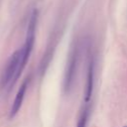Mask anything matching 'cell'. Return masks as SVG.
<instances>
[{
  "mask_svg": "<svg viewBox=\"0 0 127 127\" xmlns=\"http://www.w3.org/2000/svg\"><path fill=\"white\" fill-rule=\"evenodd\" d=\"M26 64L27 63L24 59L22 48L15 51L9 58L8 62L6 63V65L2 72L1 79H0L1 87L6 89L14 85L18 80L19 76L21 75Z\"/></svg>",
  "mask_w": 127,
  "mask_h": 127,
  "instance_id": "obj_1",
  "label": "cell"
},
{
  "mask_svg": "<svg viewBox=\"0 0 127 127\" xmlns=\"http://www.w3.org/2000/svg\"><path fill=\"white\" fill-rule=\"evenodd\" d=\"M77 58H78L77 48H74L71 51L70 55H69V58L67 60L65 72H64V89L65 90H68L72 85V82H73V79H74V75H75V72H76Z\"/></svg>",
  "mask_w": 127,
  "mask_h": 127,
  "instance_id": "obj_2",
  "label": "cell"
},
{
  "mask_svg": "<svg viewBox=\"0 0 127 127\" xmlns=\"http://www.w3.org/2000/svg\"><path fill=\"white\" fill-rule=\"evenodd\" d=\"M28 84H29V78H26L24 80V82L22 83V85L20 86V88L18 89L17 94L15 96V99L13 101V104L11 106L10 118H14L17 115V113L19 112V110H20V108L22 106V103H23V100H24V97H25L27 88H28Z\"/></svg>",
  "mask_w": 127,
  "mask_h": 127,
  "instance_id": "obj_3",
  "label": "cell"
},
{
  "mask_svg": "<svg viewBox=\"0 0 127 127\" xmlns=\"http://www.w3.org/2000/svg\"><path fill=\"white\" fill-rule=\"evenodd\" d=\"M93 83H94V62H93V59L90 58L88 62L87 73H86V83H85V92H84L85 102H88L91 98Z\"/></svg>",
  "mask_w": 127,
  "mask_h": 127,
  "instance_id": "obj_4",
  "label": "cell"
},
{
  "mask_svg": "<svg viewBox=\"0 0 127 127\" xmlns=\"http://www.w3.org/2000/svg\"><path fill=\"white\" fill-rule=\"evenodd\" d=\"M87 118H88V109L85 108V109L81 112V114H80V116H79V118H78V120H77L76 127H86Z\"/></svg>",
  "mask_w": 127,
  "mask_h": 127,
  "instance_id": "obj_5",
  "label": "cell"
},
{
  "mask_svg": "<svg viewBox=\"0 0 127 127\" xmlns=\"http://www.w3.org/2000/svg\"><path fill=\"white\" fill-rule=\"evenodd\" d=\"M125 127H127V126H125Z\"/></svg>",
  "mask_w": 127,
  "mask_h": 127,
  "instance_id": "obj_6",
  "label": "cell"
}]
</instances>
